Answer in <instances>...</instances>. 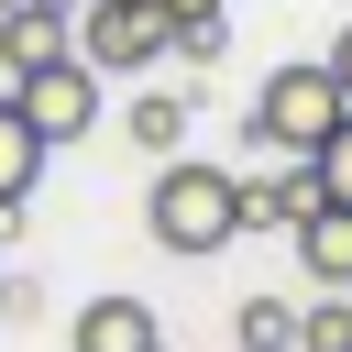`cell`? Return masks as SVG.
<instances>
[{"mask_svg":"<svg viewBox=\"0 0 352 352\" xmlns=\"http://www.w3.org/2000/svg\"><path fill=\"white\" fill-rule=\"evenodd\" d=\"M143 231H154V253H220V242H242V198H231V165H198V154H165L154 176H143Z\"/></svg>","mask_w":352,"mask_h":352,"instance_id":"1","label":"cell"},{"mask_svg":"<svg viewBox=\"0 0 352 352\" xmlns=\"http://www.w3.org/2000/svg\"><path fill=\"white\" fill-rule=\"evenodd\" d=\"M253 132H264L275 154H319V143L341 132V88H330V66H275V77L253 88Z\"/></svg>","mask_w":352,"mask_h":352,"instance_id":"2","label":"cell"},{"mask_svg":"<svg viewBox=\"0 0 352 352\" xmlns=\"http://www.w3.org/2000/svg\"><path fill=\"white\" fill-rule=\"evenodd\" d=\"M99 88H110L99 66L55 55V66H33L11 99H22V121H33V132H44V154H55V143H88V132H99Z\"/></svg>","mask_w":352,"mask_h":352,"instance_id":"3","label":"cell"},{"mask_svg":"<svg viewBox=\"0 0 352 352\" xmlns=\"http://www.w3.org/2000/svg\"><path fill=\"white\" fill-rule=\"evenodd\" d=\"M154 55H165L154 0H77V66H99V77H143Z\"/></svg>","mask_w":352,"mask_h":352,"instance_id":"4","label":"cell"},{"mask_svg":"<svg viewBox=\"0 0 352 352\" xmlns=\"http://www.w3.org/2000/svg\"><path fill=\"white\" fill-rule=\"evenodd\" d=\"M55 55H77V0H22V11H0V77L22 88L33 66H55Z\"/></svg>","mask_w":352,"mask_h":352,"instance_id":"5","label":"cell"},{"mask_svg":"<svg viewBox=\"0 0 352 352\" xmlns=\"http://www.w3.org/2000/svg\"><path fill=\"white\" fill-rule=\"evenodd\" d=\"M66 352H165V319L110 286V297H88V308L66 319Z\"/></svg>","mask_w":352,"mask_h":352,"instance_id":"6","label":"cell"},{"mask_svg":"<svg viewBox=\"0 0 352 352\" xmlns=\"http://www.w3.org/2000/svg\"><path fill=\"white\" fill-rule=\"evenodd\" d=\"M231 198H242V231H286L297 209H319V176H308V154H286L264 176H231Z\"/></svg>","mask_w":352,"mask_h":352,"instance_id":"7","label":"cell"},{"mask_svg":"<svg viewBox=\"0 0 352 352\" xmlns=\"http://www.w3.org/2000/svg\"><path fill=\"white\" fill-rule=\"evenodd\" d=\"M286 242H297V264H308L319 286H352V209H341V198L297 209V220H286Z\"/></svg>","mask_w":352,"mask_h":352,"instance_id":"8","label":"cell"},{"mask_svg":"<svg viewBox=\"0 0 352 352\" xmlns=\"http://www.w3.org/2000/svg\"><path fill=\"white\" fill-rule=\"evenodd\" d=\"M33 176H44V132L22 121V99L0 88V209H22L33 198Z\"/></svg>","mask_w":352,"mask_h":352,"instance_id":"9","label":"cell"},{"mask_svg":"<svg viewBox=\"0 0 352 352\" xmlns=\"http://www.w3.org/2000/svg\"><path fill=\"white\" fill-rule=\"evenodd\" d=\"M187 110H198V99H176V88H143V99L121 110V121H132V154H154V165H165V154H187Z\"/></svg>","mask_w":352,"mask_h":352,"instance_id":"10","label":"cell"},{"mask_svg":"<svg viewBox=\"0 0 352 352\" xmlns=\"http://www.w3.org/2000/svg\"><path fill=\"white\" fill-rule=\"evenodd\" d=\"M286 352H352V286H319L308 308H297V341Z\"/></svg>","mask_w":352,"mask_h":352,"instance_id":"11","label":"cell"},{"mask_svg":"<svg viewBox=\"0 0 352 352\" xmlns=\"http://www.w3.org/2000/svg\"><path fill=\"white\" fill-rule=\"evenodd\" d=\"M286 341H297V308L286 297H242L231 308V352H286Z\"/></svg>","mask_w":352,"mask_h":352,"instance_id":"12","label":"cell"},{"mask_svg":"<svg viewBox=\"0 0 352 352\" xmlns=\"http://www.w3.org/2000/svg\"><path fill=\"white\" fill-rule=\"evenodd\" d=\"M308 176H319V198H341V209H352V110H341V132L308 154Z\"/></svg>","mask_w":352,"mask_h":352,"instance_id":"13","label":"cell"},{"mask_svg":"<svg viewBox=\"0 0 352 352\" xmlns=\"http://www.w3.org/2000/svg\"><path fill=\"white\" fill-rule=\"evenodd\" d=\"M220 11H231V0H154V22H165V44H176V33H198V22H220Z\"/></svg>","mask_w":352,"mask_h":352,"instance_id":"14","label":"cell"},{"mask_svg":"<svg viewBox=\"0 0 352 352\" xmlns=\"http://www.w3.org/2000/svg\"><path fill=\"white\" fill-rule=\"evenodd\" d=\"M319 66H330V88H341V110H352V22L330 33V55H319Z\"/></svg>","mask_w":352,"mask_h":352,"instance_id":"15","label":"cell"},{"mask_svg":"<svg viewBox=\"0 0 352 352\" xmlns=\"http://www.w3.org/2000/svg\"><path fill=\"white\" fill-rule=\"evenodd\" d=\"M44 297H33V275H0V319H33Z\"/></svg>","mask_w":352,"mask_h":352,"instance_id":"16","label":"cell"},{"mask_svg":"<svg viewBox=\"0 0 352 352\" xmlns=\"http://www.w3.org/2000/svg\"><path fill=\"white\" fill-rule=\"evenodd\" d=\"M0 11H22V0H0Z\"/></svg>","mask_w":352,"mask_h":352,"instance_id":"17","label":"cell"}]
</instances>
